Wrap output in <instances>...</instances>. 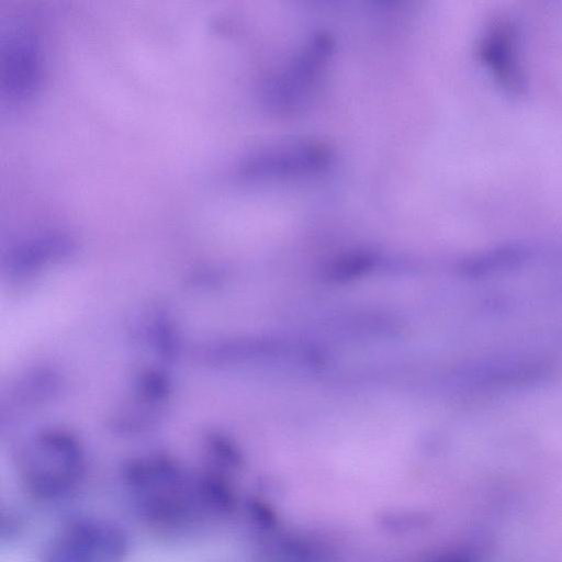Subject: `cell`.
<instances>
[{
  "label": "cell",
  "mask_w": 562,
  "mask_h": 562,
  "mask_svg": "<svg viewBox=\"0 0 562 562\" xmlns=\"http://www.w3.org/2000/svg\"><path fill=\"white\" fill-rule=\"evenodd\" d=\"M85 456L79 441L65 431L37 435L23 448L19 473L26 491L41 499L66 496L79 484Z\"/></svg>",
  "instance_id": "7a4b0ae2"
},
{
  "label": "cell",
  "mask_w": 562,
  "mask_h": 562,
  "mask_svg": "<svg viewBox=\"0 0 562 562\" xmlns=\"http://www.w3.org/2000/svg\"><path fill=\"white\" fill-rule=\"evenodd\" d=\"M125 474L137 507L160 522H181L226 505L225 490L215 481L190 474L166 458L139 459Z\"/></svg>",
  "instance_id": "6da1fadb"
},
{
  "label": "cell",
  "mask_w": 562,
  "mask_h": 562,
  "mask_svg": "<svg viewBox=\"0 0 562 562\" xmlns=\"http://www.w3.org/2000/svg\"><path fill=\"white\" fill-rule=\"evenodd\" d=\"M126 541L105 522L78 520L64 527L50 541L44 562H122Z\"/></svg>",
  "instance_id": "277c9868"
},
{
  "label": "cell",
  "mask_w": 562,
  "mask_h": 562,
  "mask_svg": "<svg viewBox=\"0 0 562 562\" xmlns=\"http://www.w3.org/2000/svg\"><path fill=\"white\" fill-rule=\"evenodd\" d=\"M38 41L25 22L10 20L0 33V90L9 105L27 103L36 94L42 75Z\"/></svg>",
  "instance_id": "3957f363"
}]
</instances>
